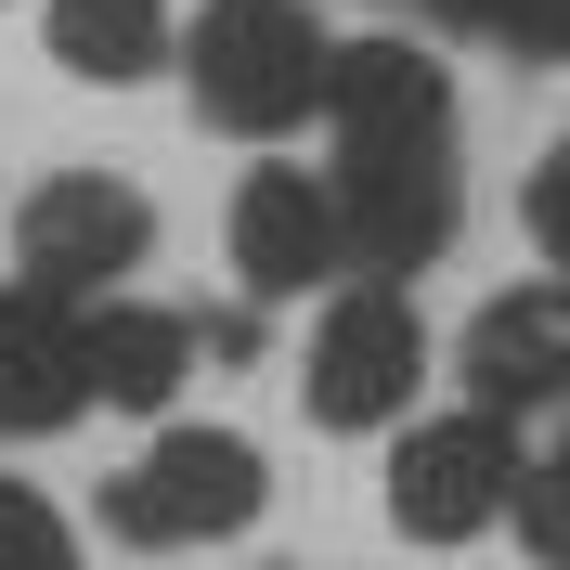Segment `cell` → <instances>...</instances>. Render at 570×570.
<instances>
[{"label":"cell","mask_w":570,"mask_h":570,"mask_svg":"<svg viewBox=\"0 0 570 570\" xmlns=\"http://www.w3.org/2000/svg\"><path fill=\"white\" fill-rule=\"evenodd\" d=\"M324 117H337V220H351V273H428L454 247V91L428 52L402 39H337V78H324Z\"/></svg>","instance_id":"cell-1"},{"label":"cell","mask_w":570,"mask_h":570,"mask_svg":"<svg viewBox=\"0 0 570 570\" xmlns=\"http://www.w3.org/2000/svg\"><path fill=\"white\" fill-rule=\"evenodd\" d=\"M181 78H195V117H208V130L273 142V130H298V117H324L337 39H324L312 0H208V13H195V52H181Z\"/></svg>","instance_id":"cell-2"},{"label":"cell","mask_w":570,"mask_h":570,"mask_svg":"<svg viewBox=\"0 0 570 570\" xmlns=\"http://www.w3.org/2000/svg\"><path fill=\"white\" fill-rule=\"evenodd\" d=\"M259 505H273V480H259L247 428H156L105 480V532L117 544H220V532H247Z\"/></svg>","instance_id":"cell-3"},{"label":"cell","mask_w":570,"mask_h":570,"mask_svg":"<svg viewBox=\"0 0 570 570\" xmlns=\"http://www.w3.org/2000/svg\"><path fill=\"white\" fill-rule=\"evenodd\" d=\"M519 480H532V454H519V415H428L402 428V454H390V519L402 544H466V532H493V519H519Z\"/></svg>","instance_id":"cell-4"},{"label":"cell","mask_w":570,"mask_h":570,"mask_svg":"<svg viewBox=\"0 0 570 570\" xmlns=\"http://www.w3.org/2000/svg\"><path fill=\"white\" fill-rule=\"evenodd\" d=\"M298 390H312L324 428H402L428 390V324L402 285H337L312 324V363H298Z\"/></svg>","instance_id":"cell-5"},{"label":"cell","mask_w":570,"mask_h":570,"mask_svg":"<svg viewBox=\"0 0 570 570\" xmlns=\"http://www.w3.org/2000/svg\"><path fill=\"white\" fill-rule=\"evenodd\" d=\"M142 247H156V208H142L117 169L39 181L27 220H13V259H27V285H52V298H105L117 273H142Z\"/></svg>","instance_id":"cell-6"},{"label":"cell","mask_w":570,"mask_h":570,"mask_svg":"<svg viewBox=\"0 0 570 570\" xmlns=\"http://www.w3.org/2000/svg\"><path fill=\"white\" fill-rule=\"evenodd\" d=\"M234 273H247V298H312V285H337V273H351L337 181L247 169V195H234Z\"/></svg>","instance_id":"cell-7"},{"label":"cell","mask_w":570,"mask_h":570,"mask_svg":"<svg viewBox=\"0 0 570 570\" xmlns=\"http://www.w3.org/2000/svg\"><path fill=\"white\" fill-rule=\"evenodd\" d=\"M78 402H91L78 298H52V285H0V441H52Z\"/></svg>","instance_id":"cell-8"},{"label":"cell","mask_w":570,"mask_h":570,"mask_svg":"<svg viewBox=\"0 0 570 570\" xmlns=\"http://www.w3.org/2000/svg\"><path fill=\"white\" fill-rule=\"evenodd\" d=\"M466 390L480 415H532V402H570V285H505L466 324Z\"/></svg>","instance_id":"cell-9"},{"label":"cell","mask_w":570,"mask_h":570,"mask_svg":"<svg viewBox=\"0 0 570 570\" xmlns=\"http://www.w3.org/2000/svg\"><path fill=\"white\" fill-rule=\"evenodd\" d=\"M78 337H91V402H117V415H156V402L195 376V324L142 312V298H91Z\"/></svg>","instance_id":"cell-10"},{"label":"cell","mask_w":570,"mask_h":570,"mask_svg":"<svg viewBox=\"0 0 570 570\" xmlns=\"http://www.w3.org/2000/svg\"><path fill=\"white\" fill-rule=\"evenodd\" d=\"M52 66L105 78V91L156 78L169 66V0H52Z\"/></svg>","instance_id":"cell-11"},{"label":"cell","mask_w":570,"mask_h":570,"mask_svg":"<svg viewBox=\"0 0 570 570\" xmlns=\"http://www.w3.org/2000/svg\"><path fill=\"white\" fill-rule=\"evenodd\" d=\"M428 13L466 39H505V52H570V0H428Z\"/></svg>","instance_id":"cell-12"},{"label":"cell","mask_w":570,"mask_h":570,"mask_svg":"<svg viewBox=\"0 0 570 570\" xmlns=\"http://www.w3.org/2000/svg\"><path fill=\"white\" fill-rule=\"evenodd\" d=\"M519 544H532L544 570H570V441L532 454V480H519Z\"/></svg>","instance_id":"cell-13"},{"label":"cell","mask_w":570,"mask_h":570,"mask_svg":"<svg viewBox=\"0 0 570 570\" xmlns=\"http://www.w3.org/2000/svg\"><path fill=\"white\" fill-rule=\"evenodd\" d=\"M0 570H78V532L39 493H13V480H0Z\"/></svg>","instance_id":"cell-14"},{"label":"cell","mask_w":570,"mask_h":570,"mask_svg":"<svg viewBox=\"0 0 570 570\" xmlns=\"http://www.w3.org/2000/svg\"><path fill=\"white\" fill-rule=\"evenodd\" d=\"M532 247H544V259L570 273V142H558V156L532 169Z\"/></svg>","instance_id":"cell-15"}]
</instances>
